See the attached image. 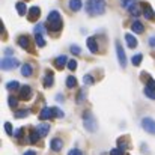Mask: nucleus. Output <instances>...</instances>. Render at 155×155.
Wrapping results in <instances>:
<instances>
[{"instance_id": "nucleus-33", "label": "nucleus", "mask_w": 155, "mask_h": 155, "mask_svg": "<svg viewBox=\"0 0 155 155\" xmlns=\"http://www.w3.org/2000/svg\"><path fill=\"white\" fill-rule=\"evenodd\" d=\"M68 68H69V71H75L77 69V60H69L68 62Z\"/></svg>"}, {"instance_id": "nucleus-35", "label": "nucleus", "mask_w": 155, "mask_h": 155, "mask_svg": "<svg viewBox=\"0 0 155 155\" xmlns=\"http://www.w3.org/2000/svg\"><path fill=\"white\" fill-rule=\"evenodd\" d=\"M5 131H6V133H8L9 136H12V134H14V130H12V125H11L9 122H6V124H5Z\"/></svg>"}, {"instance_id": "nucleus-4", "label": "nucleus", "mask_w": 155, "mask_h": 155, "mask_svg": "<svg viewBox=\"0 0 155 155\" xmlns=\"http://www.w3.org/2000/svg\"><path fill=\"white\" fill-rule=\"evenodd\" d=\"M18 65H20V62H18L17 59H14V57H3L2 62H0V66H2V69H5V71L14 69V68H17Z\"/></svg>"}, {"instance_id": "nucleus-26", "label": "nucleus", "mask_w": 155, "mask_h": 155, "mask_svg": "<svg viewBox=\"0 0 155 155\" xmlns=\"http://www.w3.org/2000/svg\"><path fill=\"white\" fill-rule=\"evenodd\" d=\"M142 59H143V56H142V54H136V56H133L131 63H133L134 66H139V65L142 63Z\"/></svg>"}, {"instance_id": "nucleus-1", "label": "nucleus", "mask_w": 155, "mask_h": 155, "mask_svg": "<svg viewBox=\"0 0 155 155\" xmlns=\"http://www.w3.org/2000/svg\"><path fill=\"white\" fill-rule=\"evenodd\" d=\"M63 23H62V17L57 11H51L47 17V29L50 32H59L62 29Z\"/></svg>"}, {"instance_id": "nucleus-27", "label": "nucleus", "mask_w": 155, "mask_h": 155, "mask_svg": "<svg viewBox=\"0 0 155 155\" xmlns=\"http://www.w3.org/2000/svg\"><path fill=\"white\" fill-rule=\"evenodd\" d=\"M53 83H54V78H53L51 74H48V75L44 78V86H45V87H51Z\"/></svg>"}, {"instance_id": "nucleus-38", "label": "nucleus", "mask_w": 155, "mask_h": 155, "mask_svg": "<svg viewBox=\"0 0 155 155\" xmlns=\"http://www.w3.org/2000/svg\"><path fill=\"white\" fill-rule=\"evenodd\" d=\"M35 33H44V27L41 26V24H38V26H35Z\"/></svg>"}, {"instance_id": "nucleus-30", "label": "nucleus", "mask_w": 155, "mask_h": 155, "mask_svg": "<svg viewBox=\"0 0 155 155\" xmlns=\"http://www.w3.org/2000/svg\"><path fill=\"white\" fill-rule=\"evenodd\" d=\"M8 104H9V107H11V108H17V105H18V100H17L15 97H9V98H8Z\"/></svg>"}, {"instance_id": "nucleus-3", "label": "nucleus", "mask_w": 155, "mask_h": 155, "mask_svg": "<svg viewBox=\"0 0 155 155\" xmlns=\"http://www.w3.org/2000/svg\"><path fill=\"white\" fill-rule=\"evenodd\" d=\"M83 125L89 133H95L97 131V120L94 117V114L91 111H84L83 114Z\"/></svg>"}, {"instance_id": "nucleus-15", "label": "nucleus", "mask_w": 155, "mask_h": 155, "mask_svg": "<svg viewBox=\"0 0 155 155\" xmlns=\"http://www.w3.org/2000/svg\"><path fill=\"white\" fill-rule=\"evenodd\" d=\"M68 6H69V9H71V11L77 12V11H80V9H81L83 3H81V0H69Z\"/></svg>"}, {"instance_id": "nucleus-37", "label": "nucleus", "mask_w": 155, "mask_h": 155, "mask_svg": "<svg viewBox=\"0 0 155 155\" xmlns=\"http://www.w3.org/2000/svg\"><path fill=\"white\" fill-rule=\"evenodd\" d=\"M110 155H124V149H119V148L111 149V151H110Z\"/></svg>"}, {"instance_id": "nucleus-44", "label": "nucleus", "mask_w": 155, "mask_h": 155, "mask_svg": "<svg viewBox=\"0 0 155 155\" xmlns=\"http://www.w3.org/2000/svg\"><path fill=\"white\" fill-rule=\"evenodd\" d=\"M24 155H36L35 151H27V152H24Z\"/></svg>"}, {"instance_id": "nucleus-42", "label": "nucleus", "mask_w": 155, "mask_h": 155, "mask_svg": "<svg viewBox=\"0 0 155 155\" xmlns=\"http://www.w3.org/2000/svg\"><path fill=\"white\" fill-rule=\"evenodd\" d=\"M21 133H23V130H21V128H18V130L14 133V136H15V137H21Z\"/></svg>"}, {"instance_id": "nucleus-36", "label": "nucleus", "mask_w": 155, "mask_h": 155, "mask_svg": "<svg viewBox=\"0 0 155 155\" xmlns=\"http://www.w3.org/2000/svg\"><path fill=\"white\" fill-rule=\"evenodd\" d=\"M146 87H149V89H152V91H155V80L154 78H148V86Z\"/></svg>"}, {"instance_id": "nucleus-9", "label": "nucleus", "mask_w": 155, "mask_h": 155, "mask_svg": "<svg viewBox=\"0 0 155 155\" xmlns=\"http://www.w3.org/2000/svg\"><path fill=\"white\" fill-rule=\"evenodd\" d=\"M69 60H68V57L65 56V54H62V56H59V57H56L54 59V66L57 68V69H63L65 68V65L68 63Z\"/></svg>"}, {"instance_id": "nucleus-16", "label": "nucleus", "mask_w": 155, "mask_h": 155, "mask_svg": "<svg viewBox=\"0 0 155 155\" xmlns=\"http://www.w3.org/2000/svg\"><path fill=\"white\" fill-rule=\"evenodd\" d=\"M15 8H17V12H18L20 15H26V14L29 12V9H27V6H26L24 2H17Z\"/></svg>"}, {"instance_id": "nucleus-8", "label": "nucleus", "mask_w": 155, "mask_h": 155, "mask_svg": "<svg viewBox=\"0 0 155 155\" xmlns=\"http://www.w3.org/2000/svg\"><path fill=\"white\" fill-rule=\"evenodd\" d=\"M39 15H41V9H39L38 6H32V8L29 9V12H27L29 21H36V20L39 18Z\"/></svg>"}, {"instance_id": "nucleus-21", "label": "nucleus", "mask_w": 155, "mask_h": 155, "mask_svg": "<svg viewBox=\"0 0 155 155\" xmlns=\"http://www.w3.org/2000/svg\"><path fill=\"white\" fill-rule=\"evenodd\" d=\"M75 86H77V80H75V77L69 75V77L66 78V87H68V89H72V87H75Z\"/></svg>"}, {"instance_id": "nucleus-17", "label": "nucleus", "mask_w": 155, "mask_h": 155, "mask_svg": "<svg viewBox=\"0 0 155 155\" xmlns=\"http://www.w3.org/2000/svg\"><path fill=\"white\" fill-rule=\"evenodd\" d=\"M131 30L134 32V33H143V30H145V26L140 23V21H134L133 24H131Z\"/></svg>"}, {"instance_id": "nucleus-31", "label": "nucleus", "mask_w": 155, "mask_h": 155, "mask_svg": "<svg viewBox=\"0 0 155 155\" xmlns=\"http://www.w3.org/2000/svg\"><path fill=\"white\" fill-rule=\"evenodd\" d=\"M29 113H30V111L24 108V110H17V111H15L14 114H15V117H26V116H27Z\"/></svg>"}, {"instance_id": "nucleus-20", "label": "nucleus", "mask_w": 155, "mask_h": 155, "mask_svg": "<svg viewBox=\"0 0 155 155\" xmlns=\"http://www.w3.org/2000/svg\"><path fill=\"white\" fill-rule=\"evenodd\" d=\"M36 130H38V133L41 134V137H44V136H47V134L50 133V127H48L47 124H39Z\"/></svg>"}, {"instance_id": "nucleus-14", "label": "nucleus", "mask_w": 155, "mask_h": 155, "mask_svg": "<svg viewBox=\"0 0 155 155\" xmlns=\"http://www.w3.org/2000/svg\"><path fill=\"white\" fill-rule=\"evenodd\" d=\"M125 41H127V44H128L130 48H136V47H137V39H136V36H133L131 33H127V35H125Z\"/></svg>"}, {"instance_id": "nucleus-10", "label": "nucleus", "mask_w": 155, "mask_h": 155, "mask_svg": "<svg viewBox=\"0 0 155 155\" xmlns=\"http://www.w3.org/2000/svg\"><path fill=\"white\" fill-rule=\"evenodd\" d=\"M50 148H51L54 152H59V151H62V148H63V142H62V139H59V137H54L51 142H50Z\"/></svg>"}, {"instance_id": "nucleus-29", "label": "nucleus", "mask_w": 155, "mask_h": 155, "mask_svg": "<svg viewBox=\"0 0 155 155\" xmlns=\"http://www.w3.org/2000/svg\"><path fill=\"white\" fill-rule=\"evenodd\" d=\"M143 94H145L148 98L155 100V91H152V89H149V87H145V89H143Z\"/></svg>"}, {"instance_id": "nucleus-43", "label": "nucleus", "mask_w": 155, "mask_h": 155, "mask_svg": "<svg viewBox=\"0 0 155 155\" xmlns=\"http://www.w3.org/2000/svg\"><path fill=\"white\" fill-rule=\"evenodd\" d=\"M149 45H151V47H155V36H151V38H149Z\"/></svg>"}, {"instance_id": "nucleus-18", "label": "nucleus", "mask_w": 155, "mask_h": 155, "mask_svg": "<svg viewBox=\"0 0 155 155\" xmlns=\"http://www.w3.org/2000/svg\"><path fill=\"white\" fill-rule=\"evenodd\" d=\"M21 74H23L24 77H30V75L33 74V68H32V65H30V63H24V65L21 66Z\"/></svg>"}, {"instance_id": "nucleus-25", "label": "nucleus", "mask_w": 155, "mask_h": 155, "mask_svg": "<svg viewBox=\"0 0 155 155\" xmlns=\"http://www.w3.org/2000/svg\"><path fill=\"white\" fill-rule=\"evenodd\" d=\"M137 3V0H120V5H122V8H125V9H130L133 5H136Z\"/></svg>"}, {"instance_id": "nucleus-34", "label": "nucleus", "mask_w": 155, "mask_h": 155, "mask_svg": "<svg viewBox=\"0 0 155 155\" xmlns=\"http://www.w3.org/2000/svg\"><path fill=\"white\" fill-rule=\"evenodd\" d=\"M53 114L54 117H63V111H60L57 107H53Z\"/></svg>"}, {"instance_id": "nucleus-12", "label": "nucleus", "mask_w": 155, "mask_h": 155, "mask_svg": "<svg viewBox=\"0 0 155 155\" xmlns=\"http://www.w3.org/2000/svg\"><path fill=\"white\" fill-rule=\"evenodd\" d=\"M86 42H87V47H89L91 53H94V54H95V53L98 51V42H97V39H95L94 36H89Z\"/></svg>"}, {"instance_id": "nucleus-13", "label": "nucleus", "mask_w": 155, "mask_h": 155, "mask_svg": "<svg viewBox=\"0 0 155 155\" xmlns=\"http://www.w3.org/2000/svg\"><path fill=\"white\" fill-rule=\"evenodd\" d=\"M143 15L148 18V20H152L155 17L154 11H152V8H151V5H148V3H143Z\"/></svg>"}, {"instance_id": "nucleus-24", "label": "nucleus", "mask_w": 155, "mask_h": 155, "mask_svg": "<svg viewBox=\"0 0 155 155\" xmlns=\"http://www.w3.org/2000/svg\"><path fill=\"white\" fill-rule=\"evenodd\" d=\"M35 41H36L38 47H45V39L42 38L41 33H36V35H35Z\"/></svg>"}, {"instance_id": "nucleus-19", "label": "nucleus", "mask_w": 155, "mask_h": 155, "mask_svg": "<svg viewBox=\"0 0 155 155\" xmlns=\"http://www.w3.org/2000/svg\"><path fill=\"white\" fill-rule=\"evenodd\" d=\"M18 45L21 47V48H30V41H29V38L27 36H20L18 38Z\"/></svg>"}, {"instance_id": "nucleus-2", "label": "nucleus", "mask_w": 155, "mask_h": 155, "mask_svg": "<svg viewBox=\"0 0 155 155\" xmlns=\"http://www.w3.org/2000/svg\"><path fill=\"white\" fill-rule=\"evenodd\" d=\"M86 11L89 15L95 17V15H101L105 12V3L104 0H87L86 3Z\"/></svg>"}, {"instance_id": "nucleus-32", "label": "nucleus", "mask_w": 155, "mask_h": 155, "mask_svg": "<svg viewBox=\"0 0 155 155\" xmlns=\"http://www.w3.org/2000/svg\"><path fill=\"white\" fill-rule=\"evenodd\" d=\"M83 81H84V84H94L95 83V80H94L92 75H84L83 77Z\"/></svg>"}, {"instance_id": "nucleus-28", "label": "nucleus", "mask_w": 155, "mask_h": 155, "mask_svg": "<svg viewBox=\"0 0 155 155\" xmlns=\"http://www.w3.org/2000/svg\"><path fill=\"white\" fill-rule=\"evenodd\" d=\"M128 11H130V14H131V15H134V17L140 15V9H139V5H137V3H136V5H133Z\"/></svg>"}, {"instance_id": "nucleus-6", "label": "nucleus", "mask_w": 155, "mask_h": 155, "mask_svg": "<svg viewBox=\"0 0 155 155\" xmlns=\"http://www.w3.org/2000/svg\"><path fill=\"white\" fill-rule=\"evenodd\" d=\"M142 127H143L148 133L155 134V120L154 119H151V117H145V119L142 120Z\"/></svg>"}, {"instance_id": "nucleus-11", "label": "nucleus", "mask_w": 155, "mask_h": 155, "mask_svg": "<svg viewBox=\"0 0 155 155\" xmlns=\"http://www.w3.org/2000/svg\"><path fill=\"white\" fill-rule=\"evenodd\" d=\"M39 117H41V119H51V117H54V114H53V107H44V108L41 110V113H39Z\"/></svg>"}, {"instance_id": "nucleus-5", "label": "nucleus", "mask_w": 155, "mask_h": 155, "mask_svg": "<svg viewBox=\"0 0 155 155\" xmlns=\"http://www.w3.org/2000/svg\"><path fill=\"white\" fill-rule=\"evenodd\" d=\"M116 53H117V59H119L120 66L125 68L127 66V56H125V51H124V48H122V45H120L119 41H116Z\"/></svg>"}, {"instance_id": "nucleus-7", "label": "nucleus", "mask_w": 155, "mask_h": 155, "mask_svg": "<svg viewBox=\"0 0 155 155\" xmlns=\"http://www.w3.org/2000/svg\"><path fill=\"white\" fill-rule=\"evenodd\" d=\"M30 97H32V89H30V86H21L20 87V92H18V98L20 100H23V101H26V100H30Z\"/></svg>"}, {"instance_id": "nucleus-41", "label": "nucleus", "mask_w": 155, "mask_h": 155, "mask_svg": "<svg viewBox=\"0 0 155 155\" xmlns=\"http://www.w3.org/2000/svg\"><path fill=\"white\" fill-rule=\"evenodd\" d=\"M68 155H83V152H81L80 149H71Z\"/></svg>"}, {"instance_id": "nucleus-23", "label": "nucleus", "mask_w": 155, "mask_h": 155, "mask_svg": "<svg viewBox=\"0 0 155 155\" xmlns=\"http://www.w3.org/2000/svg\"><path fill=\"white\" fill-rule=\"evenodd\" d=\"M6 89H8V91H17V89H20V83H18L17 80L9 81V83L6 84Z\"/></svg>"}, {"instance_id": "nucleus-39", "label": "nucleus", "mask_w": 155, "mask_h": 155, "mask_svg": "<svg viewBox=\"0 0 155 155\" xmlns=\"http://www.w3.org/2000/svg\"><path fill=\"white\" fill-rule=\"evenodd\" d=\"M83 100H84V89H81V91L78 92V98H77V101H78V103H81Z\"/></svg>"}, {"instance_id": "nucleus-40", "label": "nucleus", "mask_w": 155, "mask_h": 155, "mask_svg": "<svg viewBox=\"0 0 155 155\" xmlns=\"http://www.w3.org/2000/svg\"><path fill=\"white\" fill-rule=\"evenodd\" d=\"M71 51L74 53V54H80L81 50H80V47H78V45H72V47H71Z\"/></svg>"}, {"instance_id": "nucleus-22", "label": "nucleus", "mask_w": 155, "mask_h": 155, "mask_svg": "<svg viewBox=\"0 0 155 155\" xmlns=\"http://www.w3.org/2000/svg\"><path fill=\"white\" fill-rule=\"evenodd\" d=\"M39 139H41V134L38 133V130H33L30 133V143H38Z\"/></svg>"}]
</instances>
